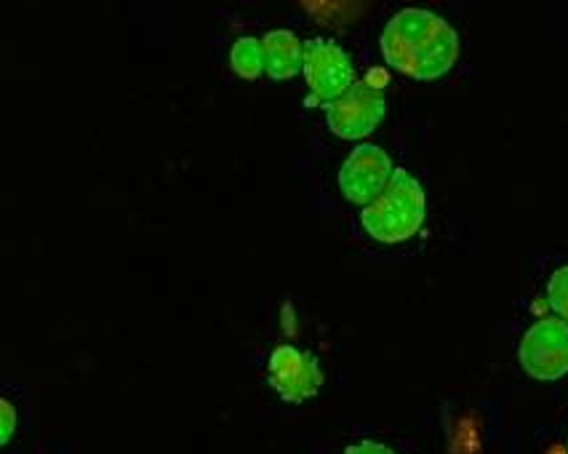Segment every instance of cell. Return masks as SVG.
<instances>
[{
  "label": "cell",
  "mask_w": 568,
  "mask_h": 454,
  "mask_svg": "<svg viewBox=\"0 0 568 454\" xmlns=\"http://www.w3.org/2000/svg\"><path fill=\"white\" fill-rule=\"evenodd\" d=\"M382 54L393 70L433 81L446 75L459 57V32L433 9H400L389 17L379 38Z\"/></svg>",
  "instance_id": "6da1fadb"
},
{
  "label": "cell",
  "mask_w": 568,
  "mask_h": 454,
  "mask_svg": "<svg viewBox=\"0 0 568 454\" xmlns=\"http://www.w3.org/2000/svg\"><path fill=\"white\" fill-rule=\"evenodd\" d=\"M427 214V193L412 171L395 169L389 185L376 201L363 206L361 225L372 239L398 243L412 239Z\"/></svg>",
  "instance_id": "7a4b0ae2"
},
{
  "label": "cell",
  "mask_w": 568,
  "mask_h": 454,
  "mask_svg": "<svg viewBox=\"0 0 568 454\" xmlns=\"http://www.w3.org/2000/svg\"><path fill=\"white\" fill-rule=\"evenodd\" d=\"M518 359L534 380H558L568 374V321L560 315L534 321L520 340Z\"/></svg>",
  "instance_id": "3957f363"
},
{
  "label": "cell",
  "mask_w": 568,
  "mask_h": 454,
  "mask_svg": "<svg viewBox=\"0 0 568 454\" xmlns=\"http://www.w3.org/2000/svg\"><path fill=\"white\" fill-rule=\"evenodd\" d=\"M387 113V100L382 85L372 81H355L342 97L326 102L328 129L345 140H363L379 127Z\"/></svg>",
  "instance_id": "277c9868"
},
{
  "label": "cell",
  "mask_w": 568,
  "mask_h": 454,
  "mask_svg": "<svg viewBox=\"0 0 568 454\" xmlns=\"http://www.w3.org/2000/svg\"><path fill=\"white\" fill-rule=\"evenodd\" d=\"M393 158L379 144L361 142L349 150L339 169V188L353 203L368 206L382 195V190L393 180Z\"/></svg>",
  "instance_id": "5b68a950"
},
{
  "label": "cell",
  "mask_w": 568,
  "mask_h": 454,
  "mask_svg": "<svg viewBox=\"0 0 568 454\" xmlns=\"http://www.w3.org/2000/svg\"><path fill=\"white\" fill-rule=\"evenodd\" d=\"M310 91L323 102H334L355 83L353 59L334 38H310L305 41V68Z\"/></svg>",
  "instance_id": "8992f818"
},
{
  "label": "cell",
  "mask_w": 568,
  "mask_h": 454,
  "mask_svg": "<svg viewBox=\"0 0 568 454\" xmlns=\"http://www.w3.org/2000/svg\"><path fill=\"white\" fill-rule=\"evenodd\" d=\"M267 377L273 391L288 404L313 398L323 385V370L318 355L294 345L273 347L267 361Z\"/></svg>",
  "instance_id": "52a82bcc"
},
{
  "label": "cell",
  "mask_w": 568,
  "mask_h": 454,
  "mask_svg": "<svg viewBox=\"0 0 568 454\" xmlns=\"http://www.w3.org/2000/svg\"><path fill=\"white\" fill-rule=\"evenodd\" d=\"M264 43V72L283 81L305 68V43L294 30L277 28L262 38Z\"/></svg>",
  "instance_id": "ba28073f"
},
{
  "label": "cell",
  "mask_w": 568,
  "mask_h": 454,
  "mask_svg": "<svg viewBox=\"0 0 568 454\" xmlns=\"http://www.w3.org/2000/svg\"><path fill=\"white\" fill-rule=\"evenodd\" d=\"M230 64L237 75L243 78H256L264 72V43L262 38L254 36H241L230 46Z\"/></svg>",
  "instance_id": "9c48e42d"
},
{
  "label": "cell",
  "mask_w": 568,
  "mask_h": 454,
  "mask_svg": "<svg viewBox=\"0 0 568 454\" xmlns=\"http://www.w3.org/2000/svg\"><path fill=\"white\" fill-rule=\"evenodd\" d=\"M547 302L560 319L568 321V265L555 270L547 281Z\"/></svg>",
  "instance_id": "30bf717a"
},
{
  "label": "cell",
  "mask_w": 568,
  "mask_h": 454,
  "mask_svg": "<svg viewBox=\"0 0 568 454\" xmlns=\"http://www.w3.org/2000/svg\"><path fill=\"white\" fill-rule=\"evenodd\" d=\"M342 454H395V452L389 450L387 444H382V441L363 438V441H358V444H349Z\"/></svg>",
  "instance_id": "8fae6325"
},
{
  "label": "cell",
  "mask_w": 568,
  "mask_h": 454,
  "mask_svg": "<svg viewBox=\"0 0 568 454\" xmlns=\"http://www.w3.org/2000/svg\"><path fill=\"white\" fill-rule=\"evenodd\" d=\"M0 412H3V433H0V441H3V444H9L11 433H14V427H17L14 404H11L9 398H3L0 401Z\"/></svg>",
  "instance_id": "7c38bea8"
}]
</instances>
